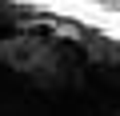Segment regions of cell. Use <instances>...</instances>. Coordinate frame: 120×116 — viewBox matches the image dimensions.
<instances>
[{
    "instance_id": "cell-1",
    "label": "cell",
    "mask_w": 120,
    "mask_h": 116,
    "mask_svg": "<svg viewBox=\"0 0 120 116\" xmlns=\"http://www.w3.org/2000/svg\"><path fill=\"white\" fill-rule=\"evenodd\" d=\"M0 116H120V36L76 4L0 0Z\"/></svg>"
}]
</instances>
